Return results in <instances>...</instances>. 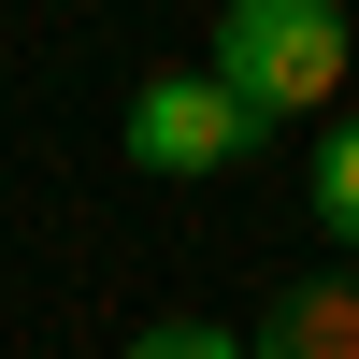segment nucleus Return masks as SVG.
Returning a JSON list of instances; mask_svg holds the SVG:
<instances>
[{
  "label": "nucleus",
  "instance_id": "obj_4",
  "mask_svg": "<svg viewBox=\"0 0 359 359\" xmlns=\"http://www.w3.org/2000/svg\"><path fill=\"white\" fill-rule=\"evenodd\" d=\"M302 201H316V230L359 259V115H331L316 130V158H302Z\"/></svg>",
  "mask_w": 359,
  "mask_h": 359
},
{
  "label": "nucleus",
  "instance_id": "obj_3",
  "mask_svg": "<svg viewBox=\"0 0 359 359\" xmlns=\"http://www.w3.org/2000/svg\"><path fill=\"white\" fill-rule=\"evenodd\" d=\"M245 359H359V273H302V287L245 331Z\"/></svg>",
  "mask_w": 359,
  "mask_h": 359
},
{
  "label": "nucleus",
  "instance_id": "obj_2",
  "mask_svg": "<svg viewBox=\"0 0 359 359\" xmlns=\"http://www.w3.org/2000/svg\"><path fill=\"white\" fill-rule=\"evenodd\" d=\"M115 144H130V172H158V187H201V172H245L273 130H259L216 72H144L130 115H115Z\"/></svg>",
  "mask_w": 359,
  "mask_h": 359
},
{
  "label": "nucleus",
  "instance_id": "obj_1",
  "mask_svg": "<svg viewBox=\"0 0 359 359\" xmlns=\"http://www.w3.org/2000/svg\"><path fill=\"white\" fill-rule=\"evenodd\" d=\"M345 57H359V29L331 15V0H230L201 72L273 130V115H331V101H345Z\"/></svg>",
  "mask_w": 359,
  "mask_h": 359
},
{
  "label": "nucleus",
  "instance_id": "obj_5",
  "mask_svg": "<svg viewBox=\"0 0 359 359\" xmlns=\"http://www.w3.org/2000/svg\"><path fill=\"white\" fill-rule=\"evenodd\" d=\"M115 359H245V331H216V316H158V331H130Z\"/></svg>",
  "mask_w": 359,
  "mask_h": 359
}]
</instances>
